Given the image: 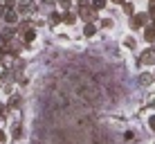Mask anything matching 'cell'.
Returning <instances> with one entry per match:
<instances>
[{
	"label": "cell",
	"mask_w": 155,
	"mask_h": 144,
	"mask_svg": "<svg viewBox=\"0 0 155 144\" xmlns=\"http://www.w3.org/2000/svg\"><path fill=\"white\" fill-rule=\"evenodd\" d=\"M121 7H124V14H126V16H133V14H135V7H133V2H130V0H126V2L121 5Z\"/></svg>",
	"instance_id": "cell-13"
},
{
	"label": "cell",
	"mask_w": 155,
	"mask_h": 144,
	"mask_svg": "<svg viewBox=\"0 0 155 144\" xmlns=\"http://www.w3.org/2000/svg\"><path fill=\"white\" fill-rule=\"evenodd\" d=\"M23 47H25V41H16V39H12L7 45H5V50H7V54H14V56H16L20 50H23Z\"/></svg>",
	"instance_id": "cell-6"
},
{
	"label": "cell",
	"mask_w": 155,
	"mask_h": 144,
	"mask_svg": "<svg viewBox=\"0 0 155 144\" xmlns=\"http://www.w3.org/2000/svg\"><path fill=\"white\" fill-rule=\"evenodd\" d=\"M5 54H7V50H5V45L0 43V61H2V59H5Z\"/></svg>",
	"instance_id": "cell-24"
},
{
	"label": "cell",
	"mask_w": 155,
	"mask_h": 144,
	"mask_svg": "<svg viewBox=\"0 0 155 144\" xmlns=\"http://www.w3.org/2000/svg\"><path fill=\"white\" fill-rule=\"evenodd\" d=\"M20 106V95L18 92H9V101H7V108H12V110H16Z\"/></svg>",
	"instance_id": "cell-9"
},
{
	"label": "cell",
	"mask_w": 155,
	"mask_h": 144,
	"mask_svg": "<svg viewBox=\"0 0 155 144\" xmlns=\"http://www.w3.org/2000/svg\"><path fill=\"white\" fill-rule=\"evenodd\" d=\"M2 12H5V9H2V7H0V16H2Z\"/></svg>",
	"instance_id": "cell-28"
},
{
	"label": "cell",
	"mask_w": 155,
	"mask_h": 144,
	"mask_svg": "<svg viewBox=\"0 0 155 144\" xmlns=\"http://www.w3.org/2000/svg\"><path fill=\"white\" fill-rule=\"evenodd\" d=\"M43 2H52V0H43Z\"/></svg>",
	"instance_id": "cell-29"
},
{
	"label": "cell",
	"mask_w": 155,
	"mask_h": 144,
	"mask_svg": "<svg viewBox=\"0 0 155 144\" xmlns=\"http://www.w3.org/2000/svg\"><path fill=\"white\" fill-rule=\"evenodd\" d=\"M94 32H97V27H94L92 23H85V27H83V36H94Z\"/></svg>",
	"instance_id": "cell-14"
},
{
	"label": "cell",
	"mask_w": 155,
	"mask_h": 144,
	"mask_svg": "<svg viewBox=\"0 0 155 144\" xmlns=\"http://www.w3.org/2000/svg\"><path fill=\"white\" fill-rule=\"evenodd\" d=\"M148 14H151V18L155 16V0H148V9H146Z\"/></svg>",
	"instance_id": "cell-22"
},
{
	"label": "cell",
	"mask_w": 155,
	"mask_h": 144,
	"mask_svg": "<svg viewBox=\"0 0 155 144\" xmlns=\"http://www.w3.org/2000/svg\"><path fill=\"white\" fill-rule=\"evenodd\" d=\"M153 77H155V70H153Z\"/></svg>",
	"instance_id": "cell-30"
},
{
	"label": "cell",
	"mask_w": 155,
	"mask_h": 144,
	"mask_svg": "<svg viewBox=\"0 0 155 144\" xmlns=\"http://www.w3.org/2000/svg\"><path fill=\"white\" fill-rule=\"evenodd\" d=\"M90 7H92L94 12H99V9L106 7V0H92V5H90Z\"/></svg>",
	"instance_id": "cell-17"
},
{
	"label": "cell",
	"mask_w": 155,
	"mask_h": 144,
	"mask_svg": "<svg viewBox=\"0 0 155 144\" xmlns=\"http://www.w3.org/2000/svg\"><path fill=\"white\" fill-rule=\"evenodd\" d=\"M135 63H137V68H155V45L146 47V50L135 59Z\"/></svg>",
	"instance_id": "cell-1"
},
{
	"label": "cell",
	"mask_w": 155,
	"mask_h": 144,
	"mask_svg": "<svg viewBox=\"0 0 155 144\" xmlns=\"http://www.w3.org/2000/svg\"><path fill=\"white\" fill-rule=\"evenodd\" d=\"M124 45L128 47V50H135V47H137V43H135V39H133V36H126V39H124Z\"/></svg>",
	"instance_id": "cell-16"
},
{
	"label": "cell",
	"mask_w": 155,
	"mask_h": 144,
	"mask_svg": "<svg viewBox=\"0 0 155 144\" xmlns=\"http://www.w3.org/2000/svg\"><path fill=\"white\" fill-rule=\"evenodd\" d=\"M113 20H110V18H104V20H101V27H104V29H110V27H113Z\"/></svg>",
	"instance_id": "cell-21"
},
{
	"label": "cell",
	"mask_w": 155,
	"mask_h": 144,
	"mask_svg": "<svg viewBox=\"0 0 155 144\" xmlns=\"http://www.w3.org/2000/svg\"><path fill=\"white\" fill-rule=\"evenodd\" d=\"M137 81H140V86L148 88V86H153V83H155V77H153V72H142L140 77H137Z\"/></svg>",
	"instance_id": "cell-7"
},
{
	"label": "cell",
	"mask_w": 155,
	"mask_h": 144,
	"mask_svg": "<svg viewBox=\"0 0 155 144\" xmlns=\"http://www.w3.org/2000/svg\"><path fill=\"white\" fill-rule=\"evenodd\" d=\"M34 36H36V29H34V27L25 32V34H23V41H25V45H29L31 41H34Z\"/></svg>",
	"instance_id": "cell-12"
},
{
	"label": "cell",
	"mask_w": 155,
	"mask_h": 144,
	"mask_svg": "<svg viewBox=\"0 0 155 144\" xmlns=\"http://www.w3.org/2000/svg\"><path fill=\"white\" fill-rule=\"evenodd\" d=\"M2 20H5L7 25H18V20H20L18 9H16V7H5V12H2Z\"/></svg>",
	"instance_id": "cell-3"
},
{
	"label": "cell",
	"mask_w": 155,
	"mask_h": 144,
	"mask_svg": "<svg viewBox=\"0 0 155 144\" xmlns=\"http://www.w3.org/2000/svg\"><path fill=\"white\" fill-rule=\"evenodd\" d=\"M77 18H79V14H74V12H65V16H63V23L74 25V23H77Z\"/></svg>",
	"instance_id": "cell-11"
},
{
	"label": "cell",
	"mask_w": 155,
	"mask_h": 144,
	"mask_svg": "<svg viewBox=\"0 0 155 144\" xmlns=\"http://www.w3.org/2000/svg\"><path fill=\"white\" fill-rule=\"evenodd\" d=\"M16 25H9V27H5V29H0V43L2 45H7L12 39H16Z\"/></svg>",
	"instance_id": "cell-5"
},
{
	"label": "cell",
	"mask_w": 155,
	"mask_h": 144,
	"mask_svg": "<svg viewBox=\"0 0 155 144\" xmlns=\"http://www.w3.org/2000/svg\"><path fill=\"white\" fill-rule=\"evenodd\" d=\"M5 140H7V135H5V133H2V131H0V144H2Z\"/></svg>",
	"instance_id": "cell-25"
},
{
	"label": "cell",
	"mask_w": 155,
	"mask_h": 144,
	"mask_svg": "<svg viewBox=\"0 0 155 144\" xmlns=\"http://www.w3.org/2000/svg\"><path fill=\"white\" fill-rule=\"evenodd\" d=\"M151 144H155V142H151Z\"/></svg>",
	"instance_id": "cell-31"
},
{
	"label": "cell",
	"mask_w": 155,
	"mask_h": 144,
	"mask_svg": "<svg viewBox=\"0 0 155 144\" xmlns=\"http://www.w3.org/2000/svg\"><path fill=\"white\" fill-rule=\"evenodd\" d=\"M146 124H148V131H151V133H155V113H151V115H148Z\"/></svg>",
	"instance_id": "cell-18"
},
{
	"label": "cell",
	"mask_w": 155,
	"mask_h": 144,
	"mask_svg": "<svg viewBox=\"0 0 155 144\" xmlns=\"http://www.w3.org/2000/svg\"><path fill=\"white\" fill-rule=\"evenodd\" d=\"M79 18H83L85 23H92V20L97 18V12H94L92 7H88V5H81V7H79Z\"/></svg>",
	"instance_id": "cell-4"
},
{
	"label": "cell",
	"mask_w": 155,
	"mask_h": 144,
	"mask_svg": "<svg viewBox=\"0 0 155 144\" xmlns=\"http://www.w3.org/2000/svg\"><path fill=\"white\" fill-rule=\"evenodd\" d=\"M20 135H23V129H20V124H16V122H14V126H12V137H14V140H18Z\"/></svg>",
	"instance_id": "cell-15"
},
{
	"label": "cell",
	"mask_w": 155,
	"mask_h": 144,
	"mask_svg": "<svg viewBox=\"0 0 155 144\" xmlns=\"http://www.w3.org/2000/svg\"><path fill=\"white\" fill-rule=\"evenodd\" d=\"M31 27H34V23H31V20H18V25H16V29H18L20 34H25V32L31 29Z\"/></svg>",
	"instance_id": "cell-10"
},
{
	"label": "cell",
	"mask_w": 155,
	"mask_h": 144,
	"mask_svg": "<svg viewBox=\"0 0 155 144\" xmlns=\"http://www.w3.org/2000/svg\"><path fill=\"white\" fill-rule=\"evenodd\" d=\"M5 115H7V106L0 104V117H5Z\"/></svg>",
	"instance_id": "cell-23"
},
{
	"label": "cell",
	"mask_w": 155,
	"mask_h": 144,
	"mask_svg": "<svg viewBox=\"0 0 155 144\" xmlns=\"http://www.w3.org/2000/svg\"><path fill=\"white\" fill-rule=\"evenodd\" d=\"M151 108H153V110H155V97H153V99H151Z\"/></svg>",
	"instance_id": "cell-27"
},
{
	"label": "cell",
	"mask_w": 155,
	"mask_h": 144,
	"mask_svg": "<svg viewBox=\"0 0 155 144\" xmlns=\"http://www.w3.org/2000/svg\"><path fill=\"white\" fill-rule=\"evenodd\" d=\"M144 41H146L148 45H155V25H146L144 27Z\"/></svg>",
	"instance_id": "cell-8"
},
{
	"label": "cell",
	"mask_w": 155,
	"mask_h": 144,
	"mask_svg": "<svg viewBox=\"0 0 155 144\" xmlns=\"http://www.w3.org/2000/svg\"><path fill=\"white\" fill-rule=\"evenodd\" d=\"M58 5H61V9L70 12V7H72V0H58Z\"/></svg>",
	"instance_id": "cell-20"
},
{
	"label": "cell",
	"mask_w": 155,
	"mask_h": 144,
	"mask_svg": "<svg viewBox=\"0 0 155 144\" xmlns=\"http://www.w3.org/2000/svg\"><path fill=\"white\" fill-rule=\"evenodd\" d=\"M128 25H130V29H144L146 25H151V14L148 12H135L130 16V20H128Z\"/></svg>",
	"instance_id": "cell-2"
},
{
	"label": "cell",
	"mask_w": 155,
	"mask_h": 144,
	"mask_svg": "<svg viewBox=\"0 0 155 144\" xmlns=\"http://www.w3.org/2000/svg\"><path fill=\"white\" fill-rule=\"evenodd\" d=\"M61 20H63L61 14H50V25H58Z\"/></svg>",
	"instance_id": "cell-19"
},
{
	"label": "cell",
	"mask_w": 155,
	"mask_h": 144,
	"mask_svg": "<svg viewBox=\"0 0 155 144\" xmlns=\"http://www.w3.org/2000/svg\"><path fill=\"white\" fill-rule=\"evenodd\" d=\"M110 2H115V5H124L126 0H110Z\"/></svg>",
	"instance_id": "cell-26"
}]
</instances>
